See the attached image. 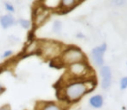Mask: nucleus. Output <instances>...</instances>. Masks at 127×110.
<instances>
[{
    "label": "nucleus",
    "mask_w": 127,
    "mask_h": 110,
    "mask_svg": "<svg viewBox=\"0 0 127 110\" xmlns=\"http://www.w3.org/2000/svg\"><path fill=\"white\" fill-rule=\"evenodd\" d=\"M94 88L92 82H75L69 84L64 90V99L68 101H77L87 92Z\"/></svg>",
    "instance_id": "obj_1"
},
{
    "label": "nucleus",
    "mask_w": 127,
    "mask_h": 110,
    "mask_svg": "<svg viewBox=\"0 0 127 110\" xmlns=\"http://www.w3.org/2000/svg\"><path fill=\"white\" fill-rule=\"evenodd\" d=\"M85 55L79 49L71 47L66 49L62 55V63L64 64H73V63L84 62Z\"/></svg>",
    "instance_id": "obj_2"
},
{
    "label": "nucleus",
    "mask_w": 127,
    "mask_h": 110,
    "mask_svg": "<svg viewBox=\"0 0 127 110\" xmlns=\"http://www.w3.org/2000/svg\"><path fill=\"white\" fill-rule=\"evenodd\" d=\"M41 53L46 58H53L57 56L60 52L59 44L53 41H44L41 42L39 46Z\"/></svg>",
    "instance_id": "obj_3"
},
{
    "label": "nucleus",
    "mask_w": 127,
    "mask_h": 110,
    "mask_svg": "<svg viewBox=\"0 0 127 110\" xmlns=\"http://www.w3.org/2000/svg\"><path fill=\"white\" fill-rule=\"evenodd\" d=\"M90 70L89 66L84 62L73 63L69 67V73L74 77H82L86 75Z\"/></svg>",
    "instance_id": "obj_4"
},
{
    "label": "nucleus",
    "mask_w": 127,
    "mask_h": 110,
    "mask_svg": "<svg viewBox=\"0 0 127 110\" xmlns=\"http://www.w3.org/2000/svg\"><path fill=\"white\" fill-rule=\"evenodd\" d=\"M106 50V44L94 48L92 50L91 56L93 63L97 67H102L104 63V53Z\"/></svg>",
    "instance_id": "obj_5"
},
{
    "label": "nucleus",
    "mask_w": 127,
    "mask_h": 110,
    "mask_svg": "<svg viewBox=\"0 0 127 110\" xmlns=\"http://www.w3.org/2000/svg\"><path fill=\"white\" fill-rule=\"evenodd\" d=\"M100 74L102 76V87L106 89L110 87L111 82V71L108 66H102L100 68Z\"/></svg>",
    "instance_id": "obj_6"
},
{
    "label": "nucleus",
    "mask_w": 127,
    "mask_h": 110,
    "mask_svg": "<svg viewBox=\"0 0 127 110\" xmlns=\"http://www.w3.org/2000/svg\"><path fill=\"white\" fill-rule=\"evenodd\" d=\"M0 23H1L3 28L7 29L14 23V18L11 15H4L0 18Z\"/></svg>",
    "instance_id": "obj_7"
},
{
    "label": "nucleus",
    "mask_w": 127,
    "mask_h": 110,
    "mask_svg": "<svg viewBox=\"0 0 127 110\" xmlns=\"http://www.w3.org/2000/svg\"><path fill=\"white\" fill-rule=\"evenodd\" d=\"M48 12L44 10H37V16H36V24L39 25L43 23V22L47 18Z\"/></svg>",
    "instance_id": "obj_8"
},
{
    "label": "nucleus",
    "mask_w": 127,
    "mask_h": 110,
    "mask_svg": "<svg viewBox=\"0 0 127 110\" xmlns=\"http://www.w3.org/2000/svg\"><path fill=\"white\" fill-rule=\"evenodd\" d=\"M103 102H104V100H103V97L99 94L97 95H94L92 97H91L90 99V104L92 105L94 108H101L103 106Z\"/></svg>",
    "instance_id": "obj_9"
},
{
    "label": "nucleus",
    "mask_w": 127,
    "mask_h": 110,
    "mask_svg": "<svg viewBox=\"0 0 127 110\" xmlns=\"http://www.w3.org/2000/svg\"><path fill=\"white\" fill-rule=\"evenodd\" d=\"M80 2L78 1H74V0H64L61 2V6L64 8V9L67 10V11H70L71 9L74 8L76 5H78V4Z\"/></svg>",
    "instance_id": "obj_10"
},
{
    "label": "nucleus",
    "mask_w": 127,
    "mask_h": 110,
    "mask_svg": "<svg viewBox=\"0 0 127 110\" xmlns=\"http://www.w3.org/2000/svg\"><path fill=\"white\" fill-rule=\"evenodd\" d=\"M44 5L47 8H56L59 5V4H61L60 1H58V0H47V1H44Z\"/></svg>",
    "instance_id": "obj_11"
},
{
    "label": "nucleus",
    "mask_w": 127,
    "mask_h": 110,
    "mask_svg": "<svg viewBox=\"0 0 127 110\" xmlns=\"http://www.w3.org/2000/svg\"><path fill=\"white\" fill-rule=\"evenodd\" d=\"M42 110H62V108L55 103H47L43 107Z\"/></svg>",
    "instance_id": "obj_12"
},
{
    "label": "nucleus",
    "mask_w": 127,
    "mask_h": 110,
    "mask_svg": "<svg viewBox=\"0 0 127 110\" xmlns=\"http://www.w3.org/2000/svg\"><path fill=\"white\" fill-rule=\"evenodd\" d=\"M19 23L21 24V26L25 29H28L30 27V22L28 20H25V19H20L19 20Z\"/></svg>",
    "instance_id": "obj_13"
},
{
    "label": "nucleus",
    "mask_w": 127,
    "mask_h": 110,
    "mask_svg": "<svg viewBox=\"0 0 127 110\" xmlns=\"http://www.w3.org/2000/svg\"><path fill=\"white\" fill-rule=\"evenodd\" d=\"M127 88V77H124L120 81V88L125 89Z\"/></svg>",
    "instance_id": "obj_14"
},
{
    "label": "nucleus",
    "mask_w": 127,
    "mask_h": 110,
    "mask_svg": "<svg viewBox=\"0 0 127 110\" xmlns=\"http://www.w3.org/2000/svg\"><path fill=\"white\" fill-rule=\"evenodd\" d=\"M61 29V23L59 21H56L54 23V26H53V30L55 32H58Z\"/></svg>",
    "instance_id": "obj_15"
},
{
    "label": "nucleus",
    "mask_w": 127,
    "mask_h": 110,
    "mask_svg": "<svg viewBox=\"0 0 127 110\" xmlns=\"http://www.w3.org/2000/svg\"><path fill=\"white\" fill-rule=\"evenodd\" d=\"M5 8L7 9V11H11V12L14 11V8H13V6L10 4H5Z\"/></svg>",
    "instance_id": "obj_16"
},
{
    "label": "nucleus",
    "mask_w": 127,
    "mask_h": 110,
    "mask_svg": "<svg viewBox=\"0 0 127 110\" xmlns=\"http://www.w3.org/2000/svg\"><path fill=\"white\" fill-rule=\"evenodd\" d=\"M12 54V51H11V50H8V51H6V52H4V57H7V56H11V55Z\"/></svg>",
    "instance_id": "obj_17"
},
{
    "label": "nucleus",
    "mask_w": 127,
    "mask_h": 110,
    "mask_svg": "<svg viewBox=\"0 0 127 110\" xmlns=\"http://www.w3.org/2000/svg\"><path fill=\"white\" fill-rule=\"evenodd\" d=\"M0 110H10V108L8 106H5V107H3V108H0Z\"/></svg>",
    "instance_id": "obj_18"
},
{
    "label": "nucleus",
    "mask_w": 127,
    "mask_h": 110,
    "mask_svg": "<svg viewBox=\"0 0 127 110\" xmlns=\"http://www.w3.org/2000/svg\"><path fill=\"white\" fill-rule=\"evenodd\" d=\"M4 91V88L2 87V86H0V94H2Z\"/></svg>",
    "instance_id": "obj_19"
}]
</instances>
